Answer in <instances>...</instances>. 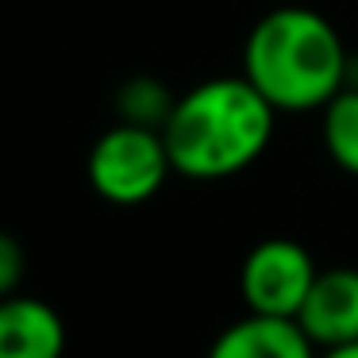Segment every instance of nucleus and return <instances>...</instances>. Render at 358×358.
I'll use <instances>...</instances> for the list:
<instances>
[{"mask_svg": "<svg viewBox=\"0 0 358 358\" xmlns=\"http://www.w3.org/2000/svg\"><path fill=\"white\" fill-rule=\"evenodd\" d=\"M178 96L170 93V85L158 78H127L124 85L116 89V116L120 124H131V127H150V131H162L166 120H170Z\"/></svg>", "mask_w": 358, "mask_h": 358, "instance_id": "nucleus-8", "label": "nucleus"}, {"mask_svg": "<svg viewBox=\"0 0 358 358\" xmlns=\"http://www.w3.org/2000/svg\"><path fill=\"white\" fill-rule=\"evenodd\" d=\"M316 278L320 266L312 258V250L296 239L278 235V239H262L247 250V258L239 266V296L247 304V312L296 320Z\"/></svg>", "mask_w": 358, "mask_h": 358, "instance_id": "nucleus-4", "label": "nucleus"}, {"mask_svg": "<svg viewBox=\"0 0 358 358\" xmlns=\"http://www.w3.org/2000/svg\"><path fill=\"white\" fill-rule=\"evenodd\" d=\"M296 324L320 350L358 343V266H327L308 289Z\"/></svg>", "mask_w": 358, "mask_h": 358, "instance_id": "nucleus-5", "label": "nucleus"}, {"mask_svg": "<svg viewBox=\"0 0 358 358\" xmlns=\"http://www.w3.org/2000/svg\"><path fill=\"white\" fill-rule=\"evenodd\" d=\"M278 108L243 73L208 78L178 96L162 127L173 173L189 181H224L266 155Z\"/></svg>", "mask_w": 358, "mask_h": 358, "instance_id": "nucleus-1", "label": "nucleus"}, {"mask_svg": "<svg viewBox=\"0 0 358 358\" xmlns=\"http://www.w3.org/2000/svg\"><path fill=\"white\" fill-rule=\"evenodd\" d=\"M320 358H358V343H347V347H331V350H320Z\"/></svg>", "mask_w": 358, "mask_h": 358, "instance_id": "nucleus-11", "label": "nucleus"}, {"mask_svg": "<svg viewBox=\"0 0 358 358\" xmlns=\"http://www.w3.org/2000/svg\"><path fill=\"white\" fill-rule=\"evenodd\" d=\"M350 58L339 27L324 12L285 4L250 27L243 78L278 112H316L347 89Z\"/></svg>", "mask_w": 358, "mask_h": 358, "instance_id": "nucleus-2", "label": "nucleus"}, {"mask_svg": "<svg viewBox=\"0 0 358 358\" xmlns=\"http://www.w3.org/2000/svg\"><path fill=\"white\" fill-rule=\"evenodd\" d=\"M208 358H320V347L296 320L247 312L212 339Z\"/></svg>", "mask_w": 358, "mask_h": 358, "instance_id": "nucleus-6", "label": "nucleus"}, {"mask_svg": "<svg viewBox=\"0 0 358 358\" xmlns=\"http://www.w3.org/2000/svg\"><path fill=\"white\" fill-rule=\"evenodd\" d=\"M324 150L343 173L358 178V85H347L324 104Z\"/></svg>", "mask_w": 358, "mask_h": 358, "instance_id": "nucleus-9", "label": "nucleus"}, {"mask_svg": "<svg viewBox=\"0 0 358 358\" xmlns=\"http://www.w3.org/2000/svg\"><path fill=\"white\" fill-rule=\"evenodd\" d=\"M85 173L96 196L120 208H131V204H147L150 196H158V189L173 173V162L162 131L116 124L93 143Z\"/></svg>", "mask_w": 358, "mask_h": 358, "instance_id": "nucleus-3", "label": "nucleus"}, {"mask_svg": "<svg viewBox=\"0 0 358 358\" xmlns=\"http://www.w3.org/2000/svg\"><path fill=\"white\" fill-rule=\"evenodd\" d=\"M27 273V250L12 231H0V301L16 296Z\"/></svg>", "mask_w": 358, "mask_h": 358, "instance_id": "nucleus-10", "label": "nucleus"}, {"mask_svg": "<svg viewBox=\"0 0 358 358\" xmlns=\"http://www.w3.org/2000/svg\"><path fill=\"white\" fill-rule=\"evenodd\" d=\"M66 324L39 296L0 301V358H62Z\"/></svg>", "mask_w": 358, "mask_h": 358, "instance_id": "nucleus-7", "label": "nucleus"}]
</instances>
